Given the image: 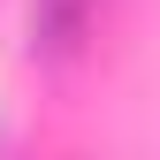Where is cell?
<instances>
[{"label":"cell","instance_id":"obj_1","mask_svg":"<svg viewBox=\"0 0 160 160\" xmlns=\"http://www.w3.org/2000/svg\"><path fill=\"white\" fill-rule=\"evenodd\" d=\"M84 31H92V0H31V53L38 61L76 53Z\"/></svg>","mask_w":160,"mask_h":160},{"label":"cell","instance_id":"obj_2","mask_svg":"<svg viewBox=\"0 0 160 160\" xmlns=\"http://www.w3.org/2000/svg\"><path fill=\"white\" fill-rule=\"evenodd\" d=\"M0 160H15V145H8V137H0Z\"/></svg>","mask_w":160,"mask_h":160}]
</instances>
